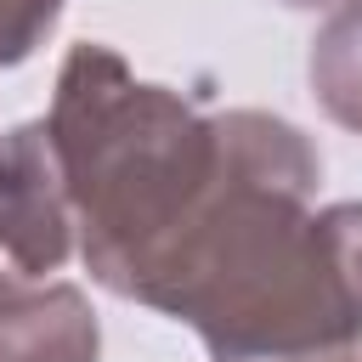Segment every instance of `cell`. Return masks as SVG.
Instances as JSON below:
<instances>
[{
	"instance_id": "cell-1",
	"label": "cell",
	"mask_w": 362,
	"mask_h": 362,
	"mask_svg": "<svg viewBox=\"0 0 362 362\" xmlns=\"http://www.w3.org/2000/svg\"><path fill=\"white\" fill-rule=\"evenodd\" d=\"M249 124L255 107L209 113L170 85L136 79L102 40L68 45L45 136L74 209V249L107 294L153 300L181 243L232 181Z\"/></svg>"
},
{
	"instance_id": "cell-2",
	"label": "cell",
	"mask_w": 362,
	"mask_h": 362,
	"mask_svg": "<svg viewBox=\"0 0 362 362\" xmlns=\"http://www.w3.org/2000/svg\"><path fill=\"white\" fill-rule=\"evenodd\" d=\"M74 255V209L45 119L0 130V272L51 283Z\"/></svg>"
},
{
	"instance_id": "cell-3",
	"label": "cell",
	"mask_w": 362,
	"mask_h": 362,
	"mask_svg": "<svg viewBox=\"0 0 362 362\" xmlns=\"http://www.w3.org/2000/svg\"><path fill=\"white\" fill-rule=\"evenodd\" d=\"M0 362H102V322L85 288L0 272Z\"/></svg>"
},
{
	"instance_id": "cell-4",
	"label": "cell",
	"mask_w": 362,
	"mask_h": 362,
	"mask_svg": "<svg viewBox=\"0 0 362 362\" xmlns=\"http://www.w3.org/2000/svg\"><path fill=\"white\" fill-rule=\"evenodd\" d=\"M305 79H311L317 107L339 130L362 136V0H339L322 17L305 51Z\"/></svg>"
},
{
	"instance_id": "cell-5",
	"label": "cell",
	"mask_w": 362,
	"mask_h": 362,
	"mask_svg": "<svg viewBox=\"0 0 362 362\" xmlns=\"http://www.w3.org/2000/svg\"><path fill=\"white\" fill-rule=\"evenodd\" d=\"M62 6L68 0H0V68L28 62L62 23Z\"/></svg>"
},
{
	"instance_id": "cell-6",
	"label": "cell",
	"mask_w": 362,
	"mask_h": 362,
	"mask_svg": "<svg viewBox=\"0 0 362 362\" xmlns=\"http://www.w3.org/2000/svg\"><path fill=\"white\" fill-rule=\"evenodd\" d=\"M277 6H288V11H334L339 0H277Z\"/></svg>"
},
{
	"instance_id": "cell-7",
	"label": "cell",
	"mask_w": 362,
	"mask_h": 362,
	"mask_svg": "<svg viewBox=\"0 0 362 362\" xmlns=\"http://www.w3.org/2000/svg\"><path fill=\"white\" fill-rule=\"evenodd\" d=\"M328 362H362V351H351V356H328Z\"/></svg>"
}]
</instances>
